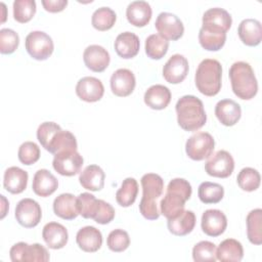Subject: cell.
<instances>
[{
  "mask_svg": "<svg viewBox=\"0 0 262 262\" xmlns=\"http://www.w3.org/2000/svg\"><path fill=\"white\" fill-rule=\"evenodd\" d=\"M116 12L110 7L97 8L91 17V24L98 31H107L112 29L116 23Z\"/></svg>",
  "mask_w": 262,
  "mask_h": 262,
  "instance_id": "obj_38",
  "label": "cell"
},
{
  "mask_svg": "<svg viewBox=\"0 0 262 262\" xmlns=\"http://www.w3.org/2000/svg\"><path fill=\"white\" fill-rule=\"evenodd\" d=\"M17 157L21 164L33 165L40 159V147L33 141H26L18 147Z\"/></svg>",
  "mask_w": 262,
  "mask_h": 262,
  "instance_id": "obj_44",
  "label": "cell"
},
{
  "mask_svg": "<svg viewBox=\"0 0 262 262\" xmlns=\"http://www.w3.org/2000/svg\"><path fill=\"white\" fill-rule=\"evenodd\" d=\"M1 7H2V9H3V17H2V19H1V23H4V21H5V18H6V14H5L6 6H5V4H4L3 2H1Z\"/></svg>",
  "mask_w": 262,
  "mask_h": 262,
  "instance_id": "obj_51",
  "label": "cell"
},
{
  "mask_svg": "<svg viewBox=\"0 0 262 262\" xmlns=\"http://www.w3.org/2000/svg\"><path fill=\"white\" fill-rule=\"evenodd\" d=\"M140 182L142 186V200L156 201L162 195L164 190V180L160 175L146 173L141 177Z\"/></svg>",
  "mask_w": 262,
  "mask_h": 262,
  "instance_id": "obj_32",
  "label": "cell"
},
{
  "mask_svg": "<svg viewBox=\"0 0 262 262\" xmlns=\"http://www.w3.org/2000/svg\"><path fill=\"white\" fill-rule=\"evenodd\" d=\"M138 194V183L135 178L128 177L123 180L121 187L116 192L117 203L124 208L134 204Z\"/></svg>",
  "mask_w": 262,
  "mask_h": 262,
  "instance_id": "obj_34",
  "label": "cell"
},
{
  "mask_svg": "<svg viewBox=\"0 0 262 262\" xmlns=\"http://www.w3.org/2000/svg\"><path fill=\"white\" fill-rule=\"evenodd\" d=\"M202 21L203 25L213 26L227 32L231 27L232 18L227 10L220 7H214L205 11Z\"/></svg>",
  "mask_w": 262,
  "mask_h": 262,
  "instance_id": "obj_33",
  "label": "cell"
},
{
  "mask_svg": "<svg viewBox=\"0 0 262 262\" xmlns=\"http://www.w3.org/2000/svg\"><path fill=\"white\" fill-rule=\"evenodd\" d=\"M58 187V181L55 176L46 169L38 170L33 178V191L42 198L51 195Z\"/></svg>",
  "mask_w": 262,
  "mask_h": 262,
  "instance_id": "obj_24",
  "label": "cell"
},
{
  "mask_svg": "<svg viewBox=\"0 0 262 262\" xmlns=\"http://www.w3.org/2000/svg\"><path fill=\"white\" fill-rule=\"evenodd\" d=\"M59 129H61L60 126L54 122H44L39 125L37 129V139L41 143L42 147H47L50 139Z\"/></svg>",
  "mask_w": 262,
  "mask_h": 262,
  "instance_id": "obj_47",
  "label": "cell"
},
{
  "mask_svg": "<svg viewBox=\"0 0 262 262\" xmlns=\"http://www.w3.org/2000/svg\"><path fill=\"white\" fill-rule=\"evenodd\" d=\"M169 48V41L159 34H151L145 40V53L151 59L163 58Z\"/></svg>",
  "mask_w": 262,
  "mask_h": 262,
  "instance_id": "obj_37",
  "label": "cell"
},
{
  "mask_svg": "<svg viewBox=\"0 0 262 262\" xmlns=\"http://www.w3.org/2000/svg\"><path fill=\"white\" fill-rule=\"evenodd\" d=\"M115 218V209L103 200H98L97 209L93 216V220L98 224H107Z\"/></svg>",
  "mask_w": 262,
  "mask_h": 262,
  "instance_id": "obj_46",
  "label": "cell"
},
{
  "mask_svg": "<svg viewBox=\"0 0 262 262\" xmlns=\"http://www.w3.org/2000/svg\"><path fill=\"white\" fill-rule=\"evenodd\" d=\"M77 147L78 143L75 135L68 130L59 129L54 133L45 149L55 155L64 150H77Z\"/></svg>",
  "mask_w": 262,
  "mask_h": 262,
  "instance_id": "obj_30",
  "label": "cell"
},
{
  "mask_svg": "<svg viewBox=\"0 0 262 262\" xmlns=\"http://www.w3.org/2000/svg\"><path fill=\"white\" fill-rule=\"evenodd\" d=\"M222 67L217 59L206 58L196 69L194 83L198 90L206 96H214L221 89Z\"/></svg>",
  "mask_w": 262,
  "mask_h": 262,
  "instance_id": "obj_4",
  "label": "cell"
},
{
  "mask_svg": "<svg viewBox=\"0 0 262 262\" xmlns=\"http://www.w3.org/2000/svg\"><path fill=\"white\" fill-rule=\"evenodd\" d=\"M215 147V140L208 132H198L191 135L185 143V151L188 158L193 161L208 159Z\"/></svg>",
  "mask_w": 262,
  "mask_h": 262,
  "instance_id": "obj_6",
  "label": "cell"
},
{
  "mask_svg": "<svg viewBox=\"0 0 262 262\" xmlns=\"http://www.w3.org/2000/svg\"><path fill=\"white\" fill-rule=\"evenodd\" d=\"M1 196V201H2V214H1V219H3L4 217H5V215H6V212H7V210L5 209V208H8V202L6 201V199H5V196L3 195V194H1L0 195Z\"/></svg>",
  "mask_w": 262,
  "mask_h": 262,
  "instance_id": "obj_50",
  "label": "cell"
},
{
  "mask_svg": "<svg viewBox=\"0 0 262 262\" xmlns=\"http://www.w3.org/2000/svg\"><path fill=\"white\" fill-rule=\"evenodd\" d=\"M9 256L13 262H47L49 253L40 244L29 245L25 242L14 244L9 251Z\"/></svg>",
  "mask_w": 262,
  "mask_h": 262,
  "instance_id": "obj_7",
  "label": "cell"
},
{
  "mask_svg": "<svg viewBox=\"0 0 262 262\" xmlns=\"http://www.w3.org/2000/svg\"><path fill=\"white\" fill-rule=\"evenodd\" d=\"M167 220L169 231L177 236H184L190 233L195 225V215L190 210H184L177 217Z\"/></svg>",
  "mask_w": 262,
  "mask_h": 262,
  "instance_id": "obj_29",
  "label": "cell"
},
{
  "mask_svg": "<svg viewBox=\"0 0 262 262\" xmlns=\"http://www.w3.org/2000/svg\"><path fill=\"white\" fill-rule=\"evenodd\" d=\"M76 242L79 248L87 253L98 251L102 245V234L94 226H84L78 230Z\"/></svg>",
  "mask_w": 262,
  "mask_h": 262,
  "instance_id": "obj_20",
  "label": "cell"
},
{
  "mask_svg": "<svg viewBox=\"0 0 262 262\" xmlns=\"http://www.w3.org/2000/svg\"><path fill=\"white\" fill-rule=\"evenodd\" d=\"M202 230L209 236L221 235L227 227V218L225 214L218 209L206 210L201 220Z\"/></svg>",
  "mask_w": 262,
  "mask_h": 262,
  "instance_id": "obj_14",
  "label": "cell"
},
{
  "mask_svg": "<svg viewBox=\"0 0 262 262\" xmlns=\"http://www.w3.org/2000/svg\"><path fill=\"white\" fill-rule=\"evenodd\" d=\"M177 123L185 131H196L207 121V115L203 101L194 95L180 97L175 105Z\"/></svg>",
  "mask_w": 262,
  "mask_h": 262,
  "instance_id": "obj_2",
  "label": "cell"
},
{
  "mask_svg": "<svg viewBox=\"0 0 262 262\" xmlns=\"http://www.w3.org/2000/svg\"><path fill=\"white\" fill-rule=\"evenodd\" d=\"M192 188L190 183L183 178L172 179L168 186L164 198L160 203L161 214L167 219L177 217L184 211L185 202L191 196Z\"/></svg>",
  "mask_w": 262,
  "mask_h": 262,
  "instance_id": "obj_1",
  "label": "cell"
},
{
  "mask_svg": "<svg viewBox=\"0 0 262 262\" xmlns=\"http://www.w3.org/2000/svg\"><path fill=\"white\" fill-rule=\"evenodd\" d=\"M14 216L19 225L26 228H33L41 221L42 210L35 200L27 198L17 203Z\"/></svg>",
  "mask_w": 262,
  "mask_h": 262,
  "instance_id": "obj_9",
  "label": "cell"
},
{
  "mask_svg": "<svg viewBox=\"0 0 262 262\" xmlns=\"http://www.w3.org/2000/svg\"><path fill=\"white\" fill-rule=\"evenodd\" d=\"M229 79L233 93L241 99H252L258 92V82L250 63L235 61L229 69Z\"/></svg>",
  "mask_w": 262,
  "mask_h": 262,
  "instance_id": "obj_3",
  "label": "cell"
},
{
  "mask_svg": "<svg viewBox=\"0 0 262 262\" xmlns=\"http://www.w3.org/2000/svg\"><path fill=\"white\" fill-rule=\"evenodd\" d=\"M139 211L141 215L148 220H156L160 217V212L157 207L156 201H145V200H140L139 203Z\"/></svg>",
  "mask_w": 262,
  "mask_h": 262,
  "instance_id": "obj_48",
  "label": "cell"
},
{
  "mask_svg": "<svg viewBox=\"0 0 262 262\" xmlns=\"http://www.w3.org/2000/svg\"><path fill=\"white\" fill-rule=\"evenodd\" d=\"M114 46L120 57L129 59L136 56L139 52L140 41L138 36L134 33L123 32L117 36Z\"/></svg>",
  "mask_w": 262,
  "mask_h": 262,
  "instance_id": "obj_21",
  "label": "cell"
},
{
  "mask_svg": "<svg viewBox=\"0 0 262 262\" xmlns=\"http://www.w3.org/2000/svg\"><path fill=\"white\" fill-rule=\"evenodd\" d=\"M237 35L241 41L247 46H257L262 39L261 23L255 18L243 19L237 28Z\"/></svg>",
  "mask_w": 262,
  "mask_h": 262,
  "instance_id": "obj_22",
  "label": "cell"
},
{
  "mask_svg": "<svg viewBox=\"0 0 262 262\" xmlns=\"http://www.w3.org/2000/svg\"><path fill=\"white\" fill-rule=\"evenodd\" d=\"M107 248L116 253L125 251L130 245V237L127 231L123 229L112 230L106 238Z\"/></svg>",
  "mask_w": 262,
  "mask_h": 262,
  "instance_id": "obj_43",
  "label": "cell"
},
{
  "mask_svg": "<svg viewBox=\"0 0 262 262\" xmlns=\"http://www.w3.org/2000/svg\"><path fill=\"white\" fill-rule=\"evenodd\" d=\"M247 236L254 245L262 244V210L260 208L252 210L246 218Z\"/></svg>",
  "mask_w": 262,
  "mask_h": 262,
  "instance_id": "obj_35",
  "label": "cell"
},
{
  "mask_svg": "<svg viewBox=\"0 0 262 262\" xmlns=\"http://www.w3.org/2000/svg\"><path fill=\"white\" fill-rule=\"evenodd\" d=\"M216 246L214 243L209 241H202L194 245L192 248V258L196 262H215L216 257Z\"/></svg>",
  "mask_w": 262,
  "mask_h": 262,
  "instance_id": "obj_41",
  "label": "cell"
},
{
  "mask_svg": "<svg viewBox=\"0 0 262 262\" xmlns=\"http://www.w3.org/2000/svg\"><path fill=\"white\" fill-rule=\"evenodd\" d=\"M42 5L46 11L55 13L62 11L68 5V0H42Z\"/></svg>",
  "mask_w": 262,
  "mask_h": 262,
  "instance_id": "obj_49",
  "label": "cell"
},
{
  "mask_svg": "<svg viewBox=\"0 0 262 262\" xmlns=\"http://www.w3.org/2000/svg\"><path fill=\"white\" fill-rule=\"evenodd\" d=\"M29 175L28 172L19 167H9L4 172L3 186L4 188L13 194H18L27 188Z\"/></svg>",
  "mask_w": 262,
  "mask_h": 262,
  "instance_id": "obj_23",
  "label": "cell"
},
{
  "mask_svg": "<svg viewBox=\"0 0 262 262\" xmlns=\"http://www.w3.org/2000/svg\"><path fill=\"white\" fill-rule=\"evenodd\" d=\"M215 116L222 125L230 127L239 121L242 108L241 105L232 99H222L216 103Z\"/></svg>",
  "mask_w": 262,
  "mask_h": 262,
  "instance_id": "obj_18",
  "label": "cell"
},
{
  "mask_svg": "<svg viewBox=\"0 0 262 262\" xmlns=\"http://www.w3.org/2000/svg\"><path fill=\"white\" fill-rule=\"evenodd\" d=\"M144 103L152 110H164L171 101V91L168 87L156 84L150 86L144 93Z\"/></svg>",
  "mask_w": 262,
  "mask_h": 262,
  "instance_id": "obj_26",
  "label": "cell"
},
{
  "mask_svg": "<svg viewBox=\"0 0 262 262\" xmlns=\"http://www.w3.org/2000/svg\"><path fill=\"white\" fill-rule=\"evenodd\" d=\"M216 257L221 262H239L244 257L243 246L234 238H226L216 249Z\"/></svg>",
  "mask_w": 262,
  "mask_h": 262,
  "instance_id": "obj_31",
  "label": "cell"
},
{
  "mask_svg": "<svg viewBox=\"0 0 262 262\" xmlns=\"http://www.w3.org/2000/svg\"><path fill=\"white\" fill-rule=\"evenodd\" d=\"M53 212L64 220H74L79 215L77 198L72 193H61L53 201Z\"/></svg>",
  "mask_w": 262,
  "mask_h": 262,
  "instance_id": "obj_28",
  "label": "cell"
},
{
  "mask_svg": "<svg viewBox=\"0 0 262 262\" xmlns=\"http://www.w3.org/2000/svg\"><path fill=\"white\" fill-rule=\"evenodd\" d=\"M198 195L204 204H217L224 196V188L218 183L205 181L200 184Z\"/></svg>",
  "mask_w": 262,
  "mask_h": 262,
  "instance_id": "obj_36",
  "label": "cell"
},
{
  "mask_svg": "<svg viewBox=\"0 0 262 262\" xmlns=\"http://www.w3.org/2000/svg\"><path fill=\"white\" fill-rule=\"evenodd\" d=\"M36 13V2L34 0H15L13 2V18L26 24L30 21Z\"/></svg>",
  "mask_w": 262,
  "mask_h": 262,
  "instance_id": "obj_40",
  "label": "cell"
},
{
  "mask_svg": "<svg viewBox=\"0 0 262 262\" xmlns=\"http://www.w3.org/2000/svg\"><path fill=\"white\" fill-rule=\"evenodd\" d=\"M84 160L77 150H64L54 155L53 169L62 176H74L81 171Z\"/></svg>",
  "mask_w": 262,
  "mask_h": 262,
  "instance_id": "obj_10",
  "label": "cell"
},
{
  "mask_svg": "<svg viewBox=\"0 0 262 262\" xmlns=\"http://www.w3.org/2000/svg\"><path fill=\"white\" fill-rule=\"evenodd\" d=\"M85 66L92 72L101 73L110 64L111 57L108 51L100 45H89L83 53Z\"/></svg>",
  "mask_w": 262,
  "mask_h": 262,
  "instance_id": "obj_15",
  "label": "cell"
},
{
  "mask_svg": "<svg viewBox=\"0 0 262 262\" xmlns=\"http://www.w3.org/2000/svg\"><path fill=\"white\" fill-rule=\"evenodd\" d=\"M112 92L120 97L130 95L136 85L134 74L128 69H119L115 71L111 77Z\"/></svg>",
  "mask_w": 262,
  "mask_h": 262,
  "instance_id": "obj_16",
  "label": "cell"
},
{
  "mask_svg": "<svg viewBox=\"0 0 262 262\" xmlns=\"http://www.w3.org/2000/svg\"><path fill=\"white\" fill-rule=\"evenodd\" d=\"M42 237L50 249L58 250L67 245L69 233L62 224L58 222H49L43 227Z\"/></svg>",
  "mask_w": 262,
  "mask_h": 262,
  "instance_id": "obj_19",
  "label": "cell"
},
{
  "mask_svg": "<svg viewBox=\"0 0 262 262\" xmlns=\"http://www.w3.org/2000/svg\"><path fill=\"white\" fill-rule=\"evenodd\" d=\"M19 44V37L17 33L11 29L0 30V52L2 54L13 53Z\"/></svg>",
  "mask_w": 262,
  "mask_h": 262,
  "instance_id": "obj_45",
  "label": "cell"
},
{
  "mask_svg": "<svg viewBox=\"0 0 262 262\" xmlns=\"http://www.w3.org/2000/svg\"><path fill=\"white\" fill-rule=\"evenodd\" d=\"M155 27L160 36L166 40L176 41L183 36L184 26L180 18L171 12H161L156 19Z\"/></svg>",
  "mask_w": 262,
  "mask_h": 262,
  "instance_id": "obj_11",
  "label": "cell"
},
{
  "mask_svg": "<svg viewBox=\"0 0 262 262\" xmlns=\"http://www.w3.org/2000/svg\"><path fill=\"white\" fill-rule=\"evenodd\" d=\"M25 46L29 55L36 60L47 59L54 50L51 37L42 31L29 33L25 40Z\"/></svg>",
  "mask_w": 262,
  "mask_h": 262,
  "instance_id": "obj_5",
  "label": "cell"
},
{
  "mask_svg": "<svg viewBox=\"0 0 262 262\" xmlns=\"http://www.w3.org/2000/svg\"><path fill=\"white\" fill-rule=\"evenodd\" d=\"M152 10L146 1H133L126 9V17L134 27H145L151 18Z\"/></svg>",
  "mask_w": 262,
  "mask_h": 262,
  "instance_id": "obj_25",
  "label": "cell"
},
{
  "mask_svg": "<svg viewBox=\"0 0 262 262\" xmlns=\"http://www.w3.org/2000/svg\"><path fill=\"white\" fill-rule=\"evenodd\" d=\"M104 179L105 174L97 165L87 166L79 176V182L82 187L91 191L101 190L104 186Z\"/></svg>",
  "mask_w": 262,
  "mask_h": 262,
  "instance_id": "obj_27",
  "label": "cell"
},
{
  "mask_svg": "<svg viewBox=\"0 0 262 262\" xmlns=\"http://www.w3.org/2000/svg\"><path fill=\"white\" fill-rule=\"evenodd\" d=\"M188 70V60L181 54H174L164 64L163 77L170 84H179L186 78Z\"/></svg>",
  "mask_w": 262,
  "mask_h": 262,
  "instance_id": "obj_12",
  "label": "cell"
},
{
  "mask_svg": "<svg viewBox=\"0 0 262 262\" xmlns=\"http://www.w3.org/2000/svg\"><path fill=\"white\" fill-rule=\"evenodd\" d=\"M237 184L239 188H242L245 191H254L259 188L261 177L259 172L251 167L243 168L237 177H236Z\"/></svg>",
  "mask_w": 262,
  "mask_h": 262,
  "instance_id": "obj_39",
  "label": "cell"
},
{
  "mask_svg": "<svg viewBox=\"0 0 262 262\" xmlns=\"http://www.w3.org/2000/svg\"><path fill=\"white\" fill-rule=\"evenodd\" d=\"M226 41V32L223 30L203 25L199 32V42L201 46L208 51L220 50Z\"/></svg>",
  "mask_w": 262,
  "mask_h": 262,
  "instance_id": "obj_17",
  "label": "cell"
},
{
  "mask_svg": "<svg viewBox=\"0 0 262 262\" xmlns=\"http://www.w3.org/2000/svg\"><path fill=\"white\" fill-rule=\"evenodd\" d=\"M76 94L86 102H95L102 98L104 87L102 82L95 77H83L76 85Z\"/></svg>",
  "mask_w": 262,
  "mask_h": 262,
  "instance_id": "obj_13",
  "label": "cell"
},
{
  "mask_svg": "<svg viewBox=\"0 0 262 262\" xmlns=\"http://www.w3.org/2000/svg\"><path fill=\"white\" fill-rule=\"evenodd\" d=\"M98 200L89 192H82L77 196V208L79 215L86 219H92L97 209Z\"/></svg>",
  "mask_w": 262,
  "mask_h": 262,
  "instance_id": "obj_42",
  "label": "cell"
},
{
  "mask_svg": "<svg viewBox=\"0 0 262 262\" xmlns=\"http://www.w3.org/2000/svg\"><path fill=\"white\" fill-rule=\"evenodd\" d=\"M234 170V160L226 150H218L205 164V171L208 175L218 178L229 177Z\"/></svg>",
  "mask_w": 262,
  "mask_h": 262,
  "instance_id": "obj_8",
  "label": "cell"
}]
</instances>
